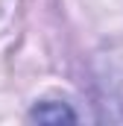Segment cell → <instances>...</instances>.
<instances>
[{"label": "cell", "instance_id": "obj_1", "mask_svg": "<svg viewBox=\"0 0 123 126\" xmlns=\"http://www.w3.org/2000/svg\"><path fill=\"white\" fill-rule=\"evenodd\" d=\"M32 120H41V123H62V120H76V114L64 106V103H41L35 106L30 114Z\"/></svg>", "mask_w": 123, "mask_h": 126}]
</instances>
